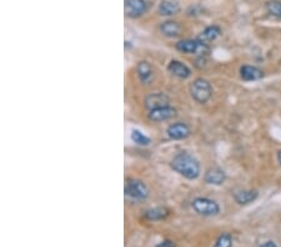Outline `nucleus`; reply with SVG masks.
<instances>
[{"instance_id":"f257e3e1","label":"nucleus","mask_w":281,"mask_h":247,"mask_svg":"<svg viewBox=\"0 0 281 247\" xmlns=\"http://www.w3.org/2000/svg\"><path fill=\"white\" fill-rule=\"evenodd\" d=\"M171 169L186 180H196L200 176V164L193 155L188 153L177 154L171 160Z\"/></svg>"},{"instance_id":"f03ea898","label":"nucleus","mask_w":281,"mask_h":247,"mask_svg":"<svg viewBox=\"0 0 281 247\" xmlns=\"http://www.w3.org/2000/svg\"><path fill=\"white\" fill-rule=\"evenodd\" d=\"M190 94L199 104H206L213 95V87L206 79L198 78L190 85Z\"/></svg>"},{"instance_id":"7ed1b4c3","label":"nucleus","mask_w":281,"mask_h":247,"mask_svg":"<svg viewBox=\"0 0 281 247\" xmlns=\"http://www.w3.org/2000/svg\"><path fill=\"white\" fill-rule=\"evenodd\" d=\"M125 196L131 201H144L149 196V188L137 179H129L125 184Z\"/></svg>"},{"instance_id":"20e7f679","label":"nucleus","mask_w":281,"mask_h":247,"mask_svg":"<svg viewBox=\"0 0 281 247\" xmlns=\"http://www.w3.org/2000/svg\"><path fill=\"white\" fill-rule=\"evenodd\" d=\"M177 52L184 53V54H208L209 53V46L206 42L200 41L199 39L196 40H192V39H184V40H180L175 44Z\"/></svg>"},{"instance_id":"39448f33","label":"nucleus","mask_w":281,"mask_h":247,"mask_svg":"<svg viewBox=\"0 0 281 247\" xmlns=\"http://www.w3.org/2000/svg\"><path fill=\"white\" fill-rule=\"evenodd\" d=\"M195 212L203 216H215L220 212V207L216 201L208 197H196L192 203Z\"/></svg>"},{"instance_id":"423d86ee","label":"nucleus","mask_w":281,"mask_h":247,"mask_svg":"<svg viewBox=\"0 0 281 247\" xmlns=\"http://www.w3.org/2000/svg\"><path fill=\"white\" fill-rule=\"evenodd\" d=\"M149 9L147 0H125V15L131 19L143 17Z\"/></svg>"},{"instance_id":"0eeeda50","label":"nucleus","mask_w":281,"mask_h":247,"mask_svg":"<svg viewBox=\"0 0 281 247\" xmlns=\"http://www.w3.org/2000/svg\"><path fill=\"white\" fill-rule=\"evenodd\" d=\"M176 115H177L176 109L173 108V106L168 105V106H163V108H158V109H154V110H150L149 114H148V118H149L150 121H154V123H164V121L171 120V119H174Z\"/></svg>"},{"instance_id":"6e6552de","label":"nucleus","mask_w":281,"mask_h":247,"mask_svg":"<svg viewBox=\"0 0 281 247\" xmlns=\"http://www.w3.org/2000/svg\"><path fill=\"white\" fill-rule=\"evenodd\" d=\"M145 108L148 110H154V109L163 108V106L170 105V97L164 92H153L145 97Z\"/></svg>"},{"instance_id":"1a4fd4ad","label":"nucleus","mask_w":281,"mask_h":247,"mask_svg":"<svg viewBox=\"0 0 281 247\" xmlns=\"http://www.w3.org/2000/svg\"><path fill=\"white\" fill-rule=\"evenodd\" d=\"M166 134L171 140H184L190 136L192 130L185 123H174L166 129Z\"/></svg>"},{"instance_id":"9d476101","label":"nucleus","mask_w":281,"mask_h":247,"mask_svg":"<svg viewBox=\"0 0 281 247\" xmlns=\"http://www.w3.org/2000/svg\"><path fill=\"white\" fill-rule=\"evenodd\" d=\"M204 180L209 185L220 186L224 184L225 180H226V174H225V171L222 169L214 166L206 170L205 175H204Z\"/></svg>"},{"instance_id":"9b49d317","label":"nucleus","mask_w":281,"mask_h":247,"mask_svg":"<svg viewBox=\"0 0 281 247\" xmlns=\"http://www.w3.org/2000/svg\"><path fill=\"white\" fill-rule=\"evenodd\" d=\"M168 71L179 79H188L192 76V70L189 66L179 60H171L168 65Z\"/></svg>"},{"instance_id":"f8f14e48","label":"nucleus","mask_w":281,"mask_h":247,"mask_svg":"<svg viewBox=\"0 0 281 247\" xmlns=\"http://www.w3.org/2000/svg\"><path fill=\"white\" fill-rule=\"evenodd\" d=\"M136 74L143 84L145 85L150 84L154 79V69L152 64L149 62H145V60L139 62L136 65Z\"/></svg>"},{"instance_id":"ddd939ff","label":"nucleus","mask_w":281,"mask_h":247,"mask_svg":"<svg viewBox=\"0 0 281 247\" xmlns=\"http://www.w3.org/2000/svg\"><path fill=\"white\" fill-rule=\"evenodd\" d=\"M160 31L166 38H176L181 34V25L175 20H166L160 24Z\"/></svg>"},{"instance_id":"4468645a","label":"nucleus","mask_w":281,"mask_h":247,"mask_svg":"<svg viewBox=\"0 0 281 247\" xmlns=\"http://www.w3.org/2000/svg\"><path fill=\"white\" fill-rule=\"evenodd\" d=\"M159 14L163 17H174L180 12V5L174 0H161L158 8Z\"/></svg>"},{"instance_id":"2eb2a0df","label":"nucleus","mask_w":281,"mask_h":247,"mask_svg":"<svg viewBox=\"0 0 281 247\" xmlns=\"http://www.w3.org/2000/svg\"><path fill=\"white\" fill-rule=\"evenodd\" d=\"M240 75L245 81H255L264 78V71L261 69L256 68V66L244 65L240 69Z\"/></svg>"},{"instance_id":"dca6fc26","label":"nucleus","mask_w":281,"mask_h":247,"mask_svg":"<svg viewBox=\"0 0 281 247\" xmlns=\"http://www.w3.org/2000/svg\"><path fill=\"white\" fill-rule=\"evenodd\" d=\"M259 192L256 190H241L234 195L235 201L239 205H249L258 199Z\"/></svg>"},{"instance_id":"f3484780","label":"nucleus","mask_w":281,"mask_h":247,"mask_svg":"<svg viewBox=\"0 0 281 247\" xmlns=\"http://www.w3.org/2000/svg\"><path fill=\"white\" fill-rule=\"evenodd\" d=\"M220 35H221V29H220L217 25H210L201 31L198 39L200 41L206 42V44H208L209 41L216 40Z\"/></svg>"},{"instance_id":"a211bd4d","label":"nucleus","mask_w":281,"mask_h":247,"mask_svg":"<svg viewBox=\"0 0 281 247\" xmlns=\"http://www.w3.org/2000/svg\"><path fill=\"white\" fill-rule=\"evenodd\" d=\"M170 214L169 210H166L165 207H154V209L148 210L144 214V217L149 221H159V220L165 219L168 215Z\"/></svg>"},{"instance_id":"6ab92c4d","label":"nucleus","mask_w":281,"mask_h":247,"mask_svg":"<svg viewBox=\"0 0 281 247\" xmlns=\"http://www.w3.org/2000/svg\"><path fill=\"white\" fill-rule=\"evenodd\" d=\"M131 140L139 146H148L152 142L150 137H148L144 132H142L140 130H132L131 131Z\"/></svg>"},{"instance_id":"aec40b11","label":"nucleus","mask_w":281,"mask_h":247,"mask_svg":"<svg viewBox=\"0 0 281 247\" xmlns=\"http://www.w3.org/2000/svg\"><path fill=\"white\" fill-rule=\"evenodd\" d=\"M266 10L272 17L281 19V2L280 0H269L266 3Z\"/></svg>"},{"instance_id":"412c9836","label":"nucleus","mask_w":281,"mask_h":247,"mask_svg":"<svg viewBox=\"0 0 281 247\" xmlns=\"http://www.w3.org/2000/svg\"><path fill=\"white\" fill-rule=\"evenodd\" d=\"M232 246V238L230 236V233H222L221 236H219V238L216 240L215 246L214 247H231Z\"/></svg>"},{"instance_id":"4be33fe9","label":"nucleus","mask_w":281,"mask_h":247,"mask_svg":"<svg viewBox=\"0 0 281 247\" xmlns=\"http://www.w3.org/2000/svg\"><path fill=\"white\" fill-rule=\"evenodd\" d=\"M155 247H176V245H175L174 241L164 240V241H161L160 243H158Z\"/></svg>"},{"instance_id":"5701e85b","label":"nucleus","mask_w":281,"mask_h":247,"mask_svg":"<svg viewBox=\"0 0 281 247\" xmlns=\"http://www.w3.org/2000/svg\"><path fill=\"white\" fill-rule=\"evenodd\" d=\"M259 247H277V246L275 245L274 242H271V241H269V242L262 243V245H261V246H259Z\"/></svg>"},{"instance_id":"b1692460","label":"nucleus","mask_w":281,"mask_h":247,"mask_svg":"<svg viewBox=\"0 0 281 247\" xmlns=\"http://www.w3.org/2000/svg\"><path fill=\"white\" fill-rule=\"evenodd\" d=\"M277 159H279V164H280V166H281V150L279 151V154H277Z\"/></svg>"}]
</instances>
